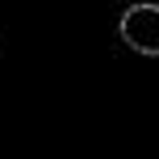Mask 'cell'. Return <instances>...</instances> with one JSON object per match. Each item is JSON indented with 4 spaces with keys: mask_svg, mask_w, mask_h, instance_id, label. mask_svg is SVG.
Instances as JSON below:
<instances>
[{
    "mask_svg": "<svg viewBox=\"0 0 159 159\" xmlns=\"http://www.w3.org/2000/svg\"><path fill=\"white\" fill-rule=\"evenodd\" d=\"M121 42L138 55H159V4H130L121 13Z\"/></svg>",
    "mask_w": 159,
    "mask_h": 159,
    "instance_id": "1",
    "label": "cell"
}]
</instances>
